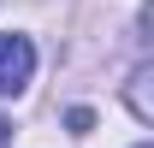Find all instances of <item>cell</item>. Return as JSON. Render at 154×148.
<instances>
[{"label":"cell","instance_id":"cell-4","mask_svg":"<svg viewBox=\"0 0 154 148\" xmlns=\"http://www.w3.org/2000/svg\"><path fill=\"white\" fill-rule=\"evenodd\" d=\"M0 148H12V119H0Z\"/></svg>","mask_w":154,"mask_h":148},{"label":"cell","instance_id":"cell-1","mask_svg":"<svg viewBox=\"0 0 154 148\" xmlns=\"http://www.w3.org/2000/svg\"><path fill=\"white\" fill-rule=\"evenodd\" d=\"M36 71V48L30 36H0V95H18Z\"/></svg>","mask_w":154,"mask_h":148},{"label":"cell","instance_id":"cell-3","mask_svg":"<svg viewBox=\"0 0 154 148\" xmlns=\"http://www.w3.org/2000/svg\"><path fill=\"white\" fill-rule=\"evenodd\" d=\"M142 36H148V48H154V0H142Z\"/></svg>","mask_w":154,"mask_h":148},{"label":"cell","instance_id":"cell-5","mask_svg":"<svg viewBox=\"0 0 154 148\" xmlns=\"http://www.w3.org/2000/svg\"><path fill=\"white\" fill-rule=\"evenodd\" d=\"M142 148H148V142H142Z\"/></svg>","mask_w":154,"mask_h":148},{"label":"cell","instance_id":"cell-2","mask_svg":"<svg viewBox=\"0 0 154 148\" xmlns=\"http://www.w3.org/2000/svg\"><path fill=\"white\" fill-rule=\"evenodd\" d=\"M125 101H131V113L142 125H154V71H136L131 83H125Z\"/></svg>","mask_w":154,"mask_h":148}]
</instances>
